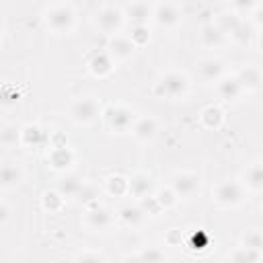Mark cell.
<instances>
[{
	"label": "cell",
	"mask_w": 263,
	"mask_h": 263,
	"mask_svg": "<svg viewBox=\"0 0 263 263\" xmlns=\"http://www.w3.org/2000/svg\"><path fill=\"white\" fill-rule=\"evenodd\" d=\"M189 92V78L181 72H166L158 78V82L154 84V95L175 101V99H183Z\"/></svg>",
	"instance_id": "obj_1"
},
{
	"label": "cell",
	"mask_w": 263,
	"mask_h": 263,
	"mask_svg": "<svg viewBox=\"0 0 263 263\" xmlns=\"http://www.w3.org/2000/svg\"><path fill=\"white\" fill-rule=\"evenodd\" d=\"M43 18H45L47 29H51L58 35H64V33L72 31L76 16H74V8L70 4L58 2V4H51L43 10Z\"/></svg>",
	"instance_id": "obj_2"
},
{
	"label": "cell",
	"mask_w": 263,
	"mask_h": 263,
	"mask_svg": "<svg viewBox=\"0 0 263 263\" xmlns=\"http://www.w3.org/2000/svg\"><path fill=\"white\" fill-rule=\"evenodd\" d=\"M212 199L220 208H236L247 199V191L238 181H220L212 189Z\"/></svg>",
	"instance_id": "obj_3"
},
{
	"label": "cell",
	"mask_w": 263,
	"mask_h": 263,
	"mask_svg": "<svg viewBox=\"0 0 263 263\" xmlns=\"http://www.w3.org/2000/svg\"><path fill=\"white\" fill-rule=\"evenodd\" d=\"M101 115H103L107 127L111 132H117V134L129 132L132 125H134V121H136L134 111L129 107H125V105H109Z\"/></svg>",
	"instance_id": "obj_4"
},
{
	"label": "cell",
	"mask_w": 263,
	"mask_h": 263,
	"mask_svg": "<svg viewBox=\"0 0 263 263\" xmlns=\"http://www.w3.org/2000/svg\"><path fill=\"white\" fill-rule=\"evenodd\" d=\"M101 113V101L97 97H80L70 105V117L80 125L92 123Z\"/></svg>",
	"instance_id": "obj_5"
},
{
	"label": "cell",
	"mask_w": 263,
	"mask_h": 263,
	"mask_svg": "<svg viewBox=\"0 0 263 263\" xmlns=\"http://www.w3.org/2000/svg\"><path fill=\"white\" fill-rule=\"evenodd\" d=\"M95 23H97V27H99L105 35L113 37V35H117V31H119V27H121V23H123V10H121L119 6H115V4H103V6L97 10Z\"/></svg>",
	"instance_id": "obj_6"
},
{
	"label": "cell",
	"mask_w": 263,
	"mask_h": 263,
	"mask_svg": "<svg viewBox=\"0 0 263 263\" xmlns=\"http://www.w3.org/2000/svg\"><path fill=\"white\" fill-rule=\"evenodd\" d=\"M199 175L197 173H189V171H183V173H175L171 177V189L177 197H193L195 193H199Z\"/></svg>",
	"instance_id": "obj_7"
},
{
	"label": "cell",
	"mask_w": 263,
	"mask_h": 263,
	"mask_svg": "<svg viewBox=\"0 0 263 263\" xmlns=\"http://www.w3.org/2000/svg\"><path fill=\"white\" fill-rule=\"evenodd\" d=\"M84 224L92 230H105L113 224V214L101 205V203H92V205H86V212H84Z\"/></svg>",
	"instance_id": "obj_8"
},
{
	"label": "cell",
	"mask_w": 263,
	"mask_h": 263,
	"mask_svg": "<svg viewBox=\"0 0 263 263\" xmlns=\"http://www.w3.org/2000/svg\"><path fill=\"white\" fill-rule=\"evenodd\" d=\"M152 18L156 21V25L160 27H177L181 23V10L177 4H171V2H158L154 4L152 8Z\"/></svg>",
	"instance_id": "obj_9"
},
{
	"label": "cell",
	"mask_w": 263,
	"mask_h": 263,
	"mask_svg": "<svg viewBox=\"0 0 263 263\" xmlns=\"http://www.w3.org/2000/svg\"><path fill=\"white\" fill-rule=\"evenodd\" d=\"M197 72L205 82H218L220 78L226 76V66L218 58H205L197 64Z\"/></svg>",
	"instance_id": "obj_10"
},
{
	"label": "cell",
	"mask_w": 263,
	"mask_h": 263,
	"mask_svg": "<svg viewBox=\"0 0 263 263\" xmlns=\"http://www.w3.org/2000/svg\"><path fill=\"white\" fill-rule=\"evenodd\" d=\"M25 173L23 168L18 166V162H12V160H4L0 162V187L2 189H12L16 187L21 181H23Z\"/></svg>",
	"instance_id": "obj_11"
},
{
	"label": "cell",
	"mask_w": 263,
	"mask_h": 263,
	"mask_svg": "<svg viewBox=\"0 0 263 263\" xmlns=\"http://www.w3.org/2000/svg\"><path fill=\"white\" fill-rule=\"evenodd\" d=\"M109 51V55H111V60H127V58H132L134 55V51H136V45L129 41V37H125V35H113L111 39H109V47H107Z\"/></svg>",
	"instance_id": "obj_12"
},
{
	"label": "cell",
	"mask_w": 263,
	"mask_h": 263,
	"mask_svg": "<svg viewBox=\"0 0 263 263\" xmlns=\"http://www.w3.org/2000/svg\"><path fill=\"white\" fill-rule=\"evenodd\" d=\"M152 8L154 4H148V2H129L121 10H123V18L127 16L136 27V25H146V21L152 16Z\"/></svg>",
	"instance_id": "obj_13"
},
{
	"label": "cell",
	"mask_w": 263,
	"mask_h": 263,
	"mask_svg": "<svg viewBox=\"0 0 263 263\" xmlns=\"http://www.w3.org/2000/svg\"><path fill=\"white\" fill-rule=\"evenodd\" d=\"M156 132H158V123H156V119L150 117V115L136 117V121H134V125H132V134H134V138L140 140V142L152 140V138L156 136Z\"/></svg>",
	"instance_id": "obj_14"
},
{
	"label": "cell",
	"mask_w": 263,
	"mask_h": 263,
	"mask_svg": "<svg viewBox=\"0 0 263 263\" xmlns=\"http://www.w3.org/2000/svg\"><path fill=\"white\" fill-rule=\"evenodd\" d=\"M234 78L238 80L242 92H253L261 86V72L257 66H245L242 70H238L234 74Z\"/></svg>",
	"instance_id": "obj_15"
},
{
	"label": "cell",
	"mask_w": 263,
	"mask_h": 263,
	"mask_svg": "<svg viewBox=\"0 0 263 263\" xmlns=\"http://www.w3.org/2000/svg\"><path fill=\"white\" fill-rule=\"evenodd\" d=\"M88 70L90 74L99 76V78H105L113 72V60L107 51H95L90 58H88Z\"/></svg>",
	"instance_id": "obj_16"
},
{
	"label": "cell",
	"mask_w": 263,
	"mask_h": 263,
	"mask_svg": "<svg viewBox=\"0 0 263 263\" xmlns=\"http://www.w3.org/2000/svg\"><path fill=\"white\" fill-rule=\"evenodd\" d=\"M152 191V179L144 173H136L127 179V193L138 197V199H146Z\"/></svg>",
	"instance_id": "obj_17"
},
{
	"label": "cell",
	"mask_w": 263,
	"mask_h": 263,
	"mask_svg": "<svg viewBox=\"0 0 263 263\" xmlns=\"http://www.w3.org/2000/svg\"><path fill=\"white\" fill-rule=\"evenodd\" d=\"M47 162L55 168V171H64L68 168L72 162H74V152L66 146V144H60V146H53L47 154Z\"/></svg>",
	"instance_id": "obj_18"
},
{
	"label": "cell",
	"mask_w": 263,
	"mask_h": 263,
	"mask_svg": "<svg viewBox=\"0 0 263 263\" xmlns=\"http://www.w3.org/2000/svg\"><path fill=\"white\" fill-rule=\"evenodd\" d=\"M117 218H119V222H121L123 226H127V228H138V226L144 224L146 214H144V210H142L140 205H123V208L117 212Z\"/></svg>",
	"instance_id": "obj_19"
},
{
	"label": "cell",
	"mask_w": 263,
	"mask_h": 263,
	"mask_svg": "<svg viewBox=\"0 0 263 263\" xmlns=\"http://www.w3.org/2000/svg\"><path fill=\"white\" fill-rule=\"evenodd\" d=\"M216 90L220 95V99L224 101H236L240 95H242V88L238 84V80L234 76H224L216 82Z\"/></svg>",
	"instance_id": "obj_20"
},
{
	"label": "cell",
	"mask_w": 263,
	"mask_h": 263,
	"mask_svg": "<svg viewBox=\"0 0 263 263\" xmlns=\"http://www.w3.org/2000/svg\"><path fill=\"white\" fill-rule=\"evenodd\" d=\"M242 187H247V191H253V193H259L263 189V166L259 160L247 166Z\"/></svg>",
	"instance_id": "obj_21"
},
{
	"label": "cell",
	"mask_w": 263,
	"mask_h": 263,
	"mask_svg": "<svg viewBox=\"0 0 263 263\" xmlns=\"http://www.w3.org/2000/svg\"><path fill=\"white\" fill-rule=\"evenodd\" d=\"M82 185H84V183H82L78 177L68 175V177H64V179H60V181H58L55 191H58V193L64 197V201H66V199H74V197H78V193H80Z\"/></svg>",
	"instance_id": "obj_22"
},
{
	"label": "cell",
	"mask_w": 263,
	"mask_h": 263,
	"mask_svg": "<svg viewBox=\"0 0 263 263\" xmlns=\"http://www.w3.org/2000/svg\"><path fill=\"white\" fill-rule=\"evenodd\" d=\"M224 39H226V35L216 23H208L201 27V43L205 47H218L224 43Z\"/></svg>",
	"instance_id": "obj_23"
},
{
	"label": "cell",
	"mask_w": 263,
	"mask_h": 263,
	"mask_svg": "<svg viewBox=\"0 0 263 263\" xmlns=\"http://www.w3.org/2000/svg\"><path fill=\"white\" fill-rule=\"evenodd\" d=\"M47 140V134L39 127V125H25V127H21V144L23 146H39V144H43Z\"/></svg>",
	"instance_id": "obj_24"
},
{
	"label": "cell",
	"mask_w": 263,
	"mask_h": 263,
	"mask_svg": "<svg viewBox=\"0 0 263 263\" xmlns=\"http://www.w3.org/2000/svg\"><path fill=\"white\" fill-rule=\"evenodd\" d=\"M222 119H224V113H222V109L216 107V105L205 107V109L201 111V115H199V121H201L205 127H210V129L220 127V125H222Z\"/></svg>",
	"instance_id": "obj_25"
},
{
	"label": "cell",
	"mask_w": 263,
	"mask_h": 263,
	"mask_svg": "<svg viewBox=\"0 0 263 263\" xmlns=\"http://www.w3.org/2000/svg\"><path fill=\"white\" fill-rule=\"evenodd\" d=\"M261 261V251L247 249V247H236L230 253V263H259Z\"/></svg>",
	"instance_id": "obj_26"
},
{
	"label": "cell",
	"mask_w": 263,
	"mask_h": 263,
	"mask_svg": "<svg viewBox=\"0 0 263 263\" xmlns=\"http://www.w3.org/2000/svg\"><path fill=\"white\" fill-rule=\"evenodd\" d=\"M21 144V127L14 123L0 127V146H14Z\"/></svg>",
	"instance_id": "obj_27"
},
{
	"label": "cell",
	"mask_w": 263,
	"mask_h": 263,
	"mask_svg": "<svg viewBox=\"0 0 263 263\" xmlns=\"http://www.w3.org/2000/svg\"><path fill=\"white\" fill-rule=\"evenodd\" d=\"M18 99H21V92H18V88L14 84L0 86V105L2 107H12V105L18 103Z\"/></svg>",
	"instance_id": "obj_28"
},
{
	"label": "cell",
	"mask_w": 263,
	"mask_h": 263,
	"mask_svg": "<svg viewBox=\"0 0 263 263\" xmlns=\"http://www.w3.org/2000/svg\"><path fill=\"white\" fill-rule=\"evenodd\" d=\"M107 191H109L111 195H115V197L125 195V193H127V179L121 177V175H111V177L107 179Z\"/></svg>",
	"instance_id": "obj_29"
},
{
	"label": "cell",
	"mask_w": 263,
	"mask_h": 263,
	"mask_svg": "<svg viewBox=\"0 0 263 263\" xmlns=\"http://www.w3.org/2000/svg\"><path fill=\"white\" fill-rule=\"evenodd\" d=\"M150 39V31H148V25H136L132 27V33H129V41L140 47V45H146Z\"/></svg>",
	"instance_id": "obj_30"
},
{
	"label": "cell",
	"mask_w": 263,
	"mask_h": 263,
	"mask_svg": "<svg viewBox=\"0 0 263 263\" xmlns=\"http://www.w3.org/2000/svg\"><path fill=\"white\" fill-rule=\"evenodd\" d=\"M154 199H156V203L160 205V210H168V208H173V205L177 203V199H179V197L173 193V189H171V187H166V189L156 191Z\"/></svg>",
	"instance_id": "obj_31"
},
{
	"label": "cell",
	"mask_w": 263,
	"mask_h": 263,
	"mask_svg": "<svg viewBox=\"0 0 263 263\" xmlns=\"http://www.w3.org/2000/svg\"><path fill=\"white\" fill-rule=\"evenodd\" d=\"M240 247H247V249H255V251H261V247H263V236H261V232L257 230V228H253V230H247L245 234H242V245Z\"/></svg>",
	"instance_id": "obj_32"
},
{
	"label": "cell",
	"mask_w": 263,
	"mask_h": 263,
	"mask_svg": "<svg viewBox=\"0 0 263 263\" xmlns=\"http://www.w3.org/2000/svg\"><path fill=\"white\" fill-rule=\"evenodd\" d=\"M251 37H253V27H251V23L240 21V25H238V27L234 29V33H232V39H236L238 43L247 45V43H251Z\"/></svg>",
	"instance_id": "obj_33"
},
{
	"label": "cell",
	"mask_w": 263,
	"mask_h": 263,
	"mask_svg": "<svg viewBox=\"0 0 263 263\" xmlns=\"http://www.w3.org/2000/svg\"><path fill=\"white\" fill-rule=\"evenodd\" d=\"M62 205H64V197H62L58 191H47V193L43 195V208H45V210L58 212Z\"/></svg>",
	"instance_id": "obj_34"
},
{
	"label": "cell",
	"mask_w": 263,
	"mask_h": 263,
	"mask_svg": "<svg viewBox=\"0 0 263 263\" xmlns=\"http://www.w3.org/2000/svg\"><path fill=\"white\" fill-rule=\"evenodd\" d=\"M138 255H140L142 263H162V261H164L162 251H160V249H156V247H148V249L140 251Z\"/></svg>",
	"instance_id": "obj_35"
},
{
	"label": "cell",
	"mask_w": 263,
	"mask_h": 263,
	"mask_svg": "<svg viewBox=\"0 0 263 263\" xmlns=\"http://www.w3.org/2000/svg\"><path fill=\"white\" fill-rule=\"evenodd\" d=\"M74 263H105V257L97 251H82L74 257Z\"/></svg>",
	"instance_id": "obj_36"
},
{
	"label": "cell",
	"mask_w": 263,
	"mask_h": 263,
	"mask_svg": "<svg viewBox=\"0 0 263 263\" xmlns=\"http://www.w3.org/2000/svg\"><path fill=\"white\" fill-rule=\"evenodd\" d=\"M189 247H191L193 251L205 249V247H208V236H205L203 232H193V234L189 236Z\"/></svg>",
	"instance_id": "obj_37"
},
{
	"label": "cell",
	"mask_w": 263,
	"mask_h": 263,
	"mask_svg": "<svg viewBox=\"0 0 263 263\" xmlns=\"http://www.w3.org/2000/svg\"><path fill=\"white\" fill-rule=\"evenodd\" d=\"M8 216H10V210H8V205H6V203H0V226H2V224H6Z\"/></svg>",
	"instance_id": "obj_38"
},
{
	"label": "cell",
	"mask_w": 263,
	"mask_h": 263,
	"mask_svg": "<svg viewBox=\"0 0 263 263\" xmlns=\"http://www.w3.org/2000/svg\"><path fill=\"white\" fill-rule=\"evenodd\" d=\"M123 263H142V259H140L138 253H134V255H127V257L123 259Z\"/></svg>",
	"instance_id": "obj_39"
},
{
	"label": "cell",
	"mask_w": 263,
	"mask_h": 263,
	"mask_svg": "<svg viewBox=\"0 0 263 263\" xmlns=\"http://www.w3.org/2000/svg\"><path fill=\"white\" fill-rule=\"evenodd\" d=\"M0 31H2V29H0Z\"/></svg>",
	"instance_id": "obj_40"
}]
</instances>
